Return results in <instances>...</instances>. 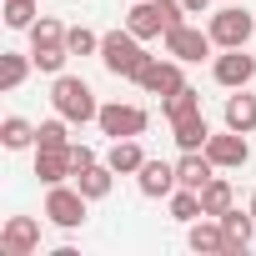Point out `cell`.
Segmentation results:
<instances>
[{"mask_svg": "<svg viewBox=\"0 0 256 256\" xmlns=\"http://www.w3.org/2000/svg\"><path fill=\"white\" fill-rule=\"evenodd\" d=\"M201 206H206V216H226V211L236 206V191H231V181H226V176H211V181L201 186Z\"/></svg>", "mask_w": 256, "mask_h": 256, "instance_id": "22", "label": "cell"}, {"mask_svg": "<svg viewBox=\"0 0 256 256\" xmlns=\"http://www.w3.org/2000/svg\"><path fill=\"white\" fill-rule=\"evenodd\" d=\"M40 20V0H6V26L10 30H30Z\"/></svg>", "mask_w": 256, "mask_h": 256, "instance_id": "24", "label": "cell"}, {"mask_svg": "<svg viewBox=\"0 0 256 256\" xmlns=\"http://www.w3.org/2000/svg\"><path fill=\"white\" fill-rule=\"evenodd\" d=\"M186 246H191L196 256H226V251H231V241H226V231H221L216 216H211V221H191Z\"/></svg>", "mask_w": 256, "mask_h": 256, "instance_id": "13", "label": "cell"}, {"mask_svg": "<svg viewBox=\"0 0 256 256\" xmlns=\"http://www.w3.org/2000/svg\"><path fill=\"white\" fill-rule=\"evenodd\" d=\"M66 46H70V56H100V36L86 30V26H70L66 30Z\"/></svg>", "mask_w": 256, "mask_h": 256, "instance_id": "27", "label": "cell"}, {"mask_svg": "<svg viewBox=\"0 0 256 256\" xmlns=\"http://www.w3.org/2000/svg\"><path fill=\"white\" fill-rule=\"evenodd\" d=\"M76 186H80L90 201H106V196H110V186H116V171H110L106 161H96V166H86V171L76 176Z\"/></svg>", "mask_w": 256, "mask_h": 256, "instance_id": "21", "label": "cell"}, {"mask_svg": "<svg viewBox=\"0 0 256 256\" xmlns=\"http://www.w3.org/2000/svg\"><path fill=\"white\" fill-rule=\"evenodd\" d=\"M136 86H141L146 96H171V90H181V86H186V80H181V60H151Z\"/></svg>", "mask_w": 256, "mask_h": 256, "instance_id": "12", "label": "cell"}, {"mask_svg": "<svg viewBox=\"0 0 256 256\" xmlns=\"http://www.w3.org/2000/svg\"><path fill=\"white\" fill-rule=\"evenodd\" d=\"M100 60H106V70L120 76V80H141V70H146L156 56H146V46H141L136 30H106V36H100Z\"/></svg>", "mask_w": 256, "mask_h": 256, "instance_id": "1", "label": "cell"}, {"mask_svg": "<svg viewBox=\"0 0 256 256\" xmlns=\"http://www.w3.org/2000/svg\"><path fill=\"white\" fill-rule=\"evenodd\" d=\"M70 161H76V176H80L86 166H96V151H90V146H76V141H70Z\"/></svg>", "mask_w": 256, "mask_h": 256, "instance_id": "28", "label": "cell"}, {"mask_svg": "<svg viewBox=\"0 0 256 256\" xmlns=\"http://www.w3.org/2000/svg\"><path fill=\"white\" fill-rule=\"evenodd\" d=\"M0 146H6V151H30L36 146V126L26 116H6V120H0Z\"/></svg>", "mask_w": 256, "mask_h": 256, "instance_id": "20", "label": "cell"}, {"mask_svg": "<svg viewBox=\"0 0 256 256\" xmlns=\"http://www.w3.org/2000/svg\"><path fill=\"white\" fill-rule=\"evenodd\" d=\"M161 40H166V56L181 60V66H186V60H206L211 46H216L211 30H201V26H176V30H166Z\"/></svg>", "mask_w": 256, "mask_h": 256, "instance_id": "7", "label": "cell"}, {"mask_svg": "<svg viewBox=\"0 0 256 256\" xmlns=\"http://www.w3.org/2000/svg\"><path fill=\"white\" fill-rule=\"evenodd\" d=\"M181 6H186V16H206V10H211V0H181Z\"/></svg>", "mask_w": 256, "mask_h": 256, "instance_id": "29", "label": "cell"}, {"mask_svg": "<svg viewBox=\"0 0 256 256\" xmlns=\"http://www.w3.org/2000/svg\"><path fill=\"white\" fill-rule=\"evenodd\" d=\"M211 76H216V86H226V90H241V86L256 76V60L246 56V46H236V50H221V56H216Z\"/></svg>", "mask_w": 256, "mask_h": 256, "instance_id": "10", "label": "cell"}, {"mask_svg": "<svg viewBox=\"0 0 256 256\" xmlns=\"http://www.w3.org/2000/svg\"><path fill=\"white\" fill-rule=\"evenodd\" d=\"M86 211H90V196L80 191V186H50V196H46V216L60 226V231H76V226H86Z\"/></svg>", "mask_w": 256, "mask_h": 256, "instance_id": "4", "label": "cell"}, {"mask_svg": "<svg viewBox=\"0 0 256 256\" xmlns=\"http://www.w3.org/2000/svg\"><path fill=\"white\" fill-rule=\"evenodd\" d=\"M211 176H216V161H211L206 151H181V161H176V181H181V186L201 191Z\"/></svg>", "mask_w": 256, "mask_h": 256, "instance_id": "17", "label": "cell"}, {"mask_svg": "<svg viewBox=\"0 0 256 256\" xmlns=\"http://www.w3.org/2000/svg\"><path fill=\"white\" fill-rule=\"evenodd\" d=\"M206 30H211V40H216L221 50H236V46H246V40H251L256 20H251L241 6H226V10H216V16H211V26H206Z\"/></svg>", "mask_w": 256, "mask_h": 256, "instance_id": "6", "label": "cell"}, {"mask_svg": "<svg viewBox=\"0 0 256 256\" xmlns=\"http://www.w3.org/2000/svg\"><path fill=\"white\" fill-rule=\"evenodd\" d=\"M171 136H176V146H181V151H206L211 126H206V116H201V110H191V116L171 120Z\"/></svg>", "mask_w": 256, "mask_h": 256, "instance_id": "18", "label": "cell"}, {"mask_svg": "<svg viewBox=\"0 0 256 256\" xmlns=\"http://www.w3.org/2000/svg\"><path fill=\"white\" fill-rule=\"evenodd\" d=\"M96 126H100V136H110V141H126V136H146L151 116H146L141 106H120V100H110V106H100Z\"/></svg>", "mask_w": 256, "mask_h": 256, "instance_id": "5", "label": "cell"}, {"mask_svg": "<svg viewBox=\"0 0 256 256\" xmlns=\"http://www.w3.org/2000/svg\"><path fill=\"white\" fill-rule=\"evenodd\" d=\"M221 120L231 126V131L251 136V131H256V96H246V86H241V90H231V96H226V110H221Z\"/></svg>", "mask_w": 256, "mask_h": 256, "instance_id": "16", "label": "cell"}, {"mask_svg": "<svg viewBox=\"0 0 256 256\" xmlns=\"http://www.w3.org/2000/svg\"><path fill=\"white\" fill-rule=\"evenodd\" d=\"M106 166H110L116 176H136V171L146 166V151H141V141H136V136L110 141V151H106Z\"/></svg>", "mask_w": 256, "mask_h": 256, "instance_id": "19", "label": "cell"}, {"mask_svg": "<svg viewBox=\"0 0 256 256\" xmlns=\"http://www.w3.org/2000/svg\"><path fill=\"white\" fill-rule=\"evenodd\" d=\"M40 251V221L36 216H10L0 226V256H36Z\"/></svg>", "mask_w": 256, "mask_h": 256, "instance_id": "8", "label": "cell"}, {"mask_svg": "<svg viewBox=\"0 0 256 256\" xmlns=\"http://www.w3.org/2000/svg\"><path fill=\"white\" fill-rule=\"evenodd\" d=\"M206 156L216 161V171H236V166H246L251 161V146H246V136L241 131H211V141H206Z\"/></svg>", "mask_w": 256, "mask_h": 256, "instance_id": "9", "label": "cell"}, {"mask_svg": "<svg viewBox=\"0 0 256 256\" xmlns=\"http://www.w3.org/2000/svg\"><path fill=\"white\" fill-rule=\"evenodd\" d=\"M30 56H20V50H6V70H0V86H6V90H20L26 86V76H30Z\"/></svg>", "mask_w": 256, "mask_h": 256, "instance_id": "26", "label": "cell"}, {"mask_svg": "<svg viewBox=\"0 0 256 256\" xmlns=\"http://www.w3.org/2000/svg\"><path fill=\"white\" fill-rule=\"evenodd\" d=\"M251 216H256V191H251Z\"/></svg>", "mask_w": 256, "mask_h": 256, "instance_id": "30", "label": "cell"}, {"mask_svg": "<svg viewBox=\"0 0 256 256\" xmlns=\"http://www.w3.org/2000/svg\"><path fill=\"white\" fill-rule=\"evenodd\" d=\"M50 106H56V116H66L70 126H86V120L100 116L96 90H90L80 76H56V86H50Z\"/></svg>", "mask_w": 256, "mask_h": 256, "instance_id": "3", "label": "cell"}, {"mask_svg": "<svg viewBox=\"0 0 256 256\" xmlns=\"http://www.w3.org/2000/svg\"><path fill=\"white\" fill-rule=\"evenodd\" d=\"M136 186H141V196H151V201H161V196H171L181 181H176V161H146L141 171H136Z\"/></svg>", "mask_w": 256, "mask_h": 256, "instance_id": "11", "label": "cell"}, {"mask_svg": "<svg viewBox=\"0 0 256 256\" xmlns=\"http://www.w3.org/2000/svg\"><path fill=\"white\" fill-rule=\"evenodd\" d=\"M66 116H56V120H40L36 126V146H46V151H60V146H70V131H66Z\"/></svg>", "mask_w": 256, "mask_h": 256, "instance_id": "25", "label": "cell"}, {"mask_svg": "<svg viewBox=\"0 0 256 256\" xmlns=\"http://www.w3.org/2000/svg\"><path fill=\"white\" fill-rule=\"evenodd\" d=\"M216 221H221V231H226V241H231V251H226V256H241V251L256 241V216H251V206H246V211H236V206H231V211H226V216H216Z\"/></svg>", "mask_w": 256, "mask_h": 256, "instance_id": "14", "label": "cell"}, {"mask_svg": "<svg viewBox=\"0 0 256 256\" xmlns=\"http://www.w3.org/2000/svg\"><path fill=\"white\" fill-rule=\"evenodd\" d=\"M181 16H186V6H181V0H131L126 30H136L141 40H156V36H166V30L186 26Z\"/></svg>", "mask_w": 256, "mask_h": 256, "instance_id": "2", "label": "cell"}, {"mask_svg": "<svg viewBox=\"0 0 256 256\" xmlns=\"http://www.w3.org/2000/svg\"><path fill=\"white\" fill-rule=\"evenodd\" d=\"M161 110H166V120H181V116H191V110H201V96H196L191 86H181V90H171V96H161Z\"/></svg>", "mask_w": 256, "mask_h": 256, "instance_id": "23", "label": "cell"}, {"mask_svg": "<svg viewBox=\"0 0 256 256\" xmlns=\"http://www.w3.org/2000/svg\"><path fill=\"white\" fill-rule=\"evenodd\" d=\"M36 176H40L46 186H60L66 176H76L70 146H60V151H46V146H36Z\"/></svg>", "mask_w": 256, "mask_h": 256, "instance_id": "15", "label": "cell"}]
</instances>
